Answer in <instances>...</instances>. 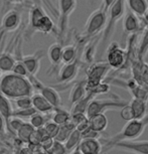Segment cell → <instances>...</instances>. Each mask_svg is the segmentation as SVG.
<instances>
[{
	"mask_svg": "<svg viewBox=\"0 0 148 154\" xmlns=\"http://www.w3.org/2000/svg\"><path fill=\"white\" fill-rule=\"evenodd\" d=\"M0 92L9 100H16L21 97L32 96L34 89L28 78L8 72L0 77Z\"/></svg>",
	"mask_w": 148,
	"mask_h": 154,
	"instance_id": "6da1fadb",
	"label": "cell"
},
{
	"mask_svg": "<svg viewBox=\"0 0 148 154\" xmlns=\"http://www.w3.org/2000/svg\"><path fill=\"white\" fill-rule=\"evenodd\" d=\"M148 126V114L141 120L128 121L120 132L111 137H104L100 139L103 143V154H106L108 151L113 149L115 144L121 141L136 140L140 137L144 130Z\"/></svg>",
	"mask_w": 148,
	"mask_h": 154,
	"instance_id": "7a4b0ae2",
	"label": "cell"
},
{
	"mask_svg": "<svg viewBox=\"0 0 148 154\" xmlns=\"http://www.w3.org/2000/svg\"><path fill=\"white\" fill-rule=\"evenodd\" d=\"M28 22H29L30 30L32 32H42L43 34L57 32L54 20L45 13V9L39 5L31 6Z\"/></svg>",
	"mask_w": 148,
	"mask_h": 154,
	"instance_id": "3957f363",
	"label": "cell"
},
{
	"mask_svg": "<svg viewBox=\"0 0 148 154\" xmlns=\"http://www.w3.org/2000/svg\"><path fill=\"white\" fill-rule=\"evenodd\" d=\"M107 21H108V12L102 7L93 11L88 17L86 24L84 26L82 35L84 38H95L100 32L105 30Z\"/></svg>",
	"mask_w": 148,
	"mask_h": 154,
	"instance_id": "277c9868",
	"label": "cell"
},
{
	"mask_svg": "<svg viewBox=\"0 0 148 154\" xmlns=\"http://www.w3.org/2000/svg\"><path fill=\"white\" fill-rule=\"evenodd\" d=\"M126 10L127 7L125 0H116L114 4L110 7V9L108 10V21H107L105 30L103 31L102 42H101L103 45V48H105L107 42L111 38V36L116 29L117 22L123 18L126 13Z\"/></svg>",
	"mask_w": 148,
	"mask_h": 154,
	"instance_id": "5b68a950",
	"label": "cell"
},
{
	"mask_svg": "<svg viewBox=\"0 0 148 154\" xmlns=\"http://www.w3.org/2000/svg\"><path fill=\"white\" fill-rule=\"evenodd\" d=\"M77 8V0H59V16H57V32L59 39L63 40L69 28V21L72 13Z\"/></svg>",
	"mask_w": 148,
	"mask_h": 154,
	"instance_id": "8992f818",
	"label": "cell"
},
{
	"mask_svg": "<svg viewBox=\"0 0 148 154\" xmlns=\"http://www.w3.org/2000/svg\"><path fill=\"white\" fill-rule=\"evenodd\" d=\"M127 104H128V102L121 100L119 97L113 99H93L90 102L86 114L88 116V118H90L98 114H105V112L108 111V110H121Z\"/></svg>",
	"mask_w": 148,
	"mask_h": 154,
	"instance_id": "52a82bcc",
	"label": "cell"
},
{
	"mask_svg": "<svg viewBox=\"0 0 148 154\" xmlns=\"http://www.w3.org/2000/svg\"><path fill=\"white\" fill-rule=\"evenodd\" d=\"M111 69L107 63H92L87 71V80L86 86L87 91L96 88L97 86L103 83L102 81L106 77L107 72Z\"/></svg>",
	"mask_w": 148,
	"mask_h": 154,
	"instance_id": "ba28073f",
	"label": "cell"
},
{
	"mask_svg": "<svg viewBox=\"0 0 148 154\" xmlns=\"http://www.w3.org/2000/svg\"><path fill=\"white\" fill-rule=\"evenodd\" d=\"M28 79H29L30 83L32 84L33 89L39 91V94H42L54 106V109L62 107V98H60V93L56 89L53 88V87L45 85L39 79H36L35 75H30Z\"/></svg>",
	"mask_w": 148,
	"mask_h": 154,
	"instance_id": "9c48e42d",
	"label": "cell"
},
{
	"mask_svg": "<svg viewBox=\"0 0 148 154\" xmlns=\"http://www.w3.org/2000/svg\"><path fill=\"white\" fill-rule=\"evenodd\" d=\"M126 54L116 42H111L107 48V63L111 69H119L125 63Z\"/></svg>",
	"mask_w": 148,
	"mask_h": 154,
	"instance_id": "30bf717a",
	"label": "cell"
},
{
	"mask_svg": "<svg viewBox=\"0 0 148 154\" xmlns=\"http://www.w3.org/2000/svg\"><path fill=\"white\" fill-rule=\"evenodd\" d=\"M113 149L132 154H148V140H126L115 144Z\"/></svg>",
	"mask_w": 148,
	"mask_h": 154,
	"instance_id": "8fae6325",
	"label": "cell"
},
{
	"mask_svg": "<svg viewBox=\"0 0 148 154\" xmlns=\"http://www.w3.org/2000/svg\"><path fill=\"white\" fill-rule=\"evenodd\" d=\"M80 71V63L76 60L71 63H63L57 75V83L59 84H69L77 78Z\"/></svg>",
	"mask_w": 148,
	"mask_h": 154,
	"instance_id": "7c38bea8",
	"label": "cell"
},
{
	"mask_svg": "<svg viewBox=\"0 0 148 154\" xmlns=\"http://www.w3.org/2000/svg\"><path fill=\"white\" fill-rule=\"evenodd\" d=\"M21 24V13L17 9L8 10L1 19L0 29L4 32L14 31Z\"/></svg>",
	"mask_w": 148,
	"mask_h": 154,
	"instance_id": "4fadbf2b",
	"label": "cell"
},
{
	"mask_svg": "<svg viewBox=\"0 0 148 154\" xmlns=\"http://www.w3.org/2000/svg\"><path fill=\"white\" fill-rule=\"evenodd\" d=\"M122 26H123L124 34L125 35H135L136 33L139 32L141 29L142 22L138 16H136L134 13L127 9L125 15L123 17V22H122Z\"/></svg>",
	"mask_w": 148,
	"mask_h": 154,
	"instance_id": "5bb4252c",
	"label": "cell"
},
{
	"mask_svg": "<svg viewBox=\"0 0 148 154\" xmlns=\"http://www.w3.org/2000/svg\"><path fill=\"white\" fill-rule=\"evenodd\" d=\"M45 51L43 49H39L32 54H28V56L21 57L22 63L26 66L27 72L30 75H36L37 72H39L40 69V62L45 57Z\"/></svg>",
	"mask_w": 148,
	"mask_h": 154,
	"instance_id": "9a60e30c",
	"label": "cell"
},
{
	"mask_svg": "<svg viewBox=\"0 0 148 154\" xmlns=\"http://www.w3.org/2000/svg\"><path fill=\"white\" fill-rule=\"evenodd\" d=\"M78 148L83 154H103V143L97 138L83 139Z\"/></svg>",
	"mask_w": 148,
	"mask_h": 154,
	"instance_id": "2e32d148",
	"label": "cell"
},
{
	"mask_svg": "<svg viewBox=\"0 0 148 154\" xmlns=\"http://www.w3.org/2000/svg\"><path fill=\"white\" fill-rule=\"evenodd\" d=\"M129 107L132 112L133 120H141L148 114L146 101L141 100V99L133 98L129 102Z\"/></svg>",
	"mask_w": 148,
	"mask_h": 154,
	"instance_id": "e0dca14e",
	"label": "cell"
},
{
	"mask_svg": "<svg viewBox=\"0 0 148 154\" xmlns=\"http://www.w3.org/2000/svg\"><path fill=\"white\" fill-rule=\"evenodd\" d=\"M63 46L62 42H57L49 45L46 51V57L53 66H57L60 63H63Z\"/></svg>",
	"mask_w": 148,
	"mask_h": 154,
	"instance_id": "ac0fdd59",
	"label": "cell"
},
{
	"mask_svg": "<svg viewBox=\"0 0 148 154\" xmlns=\"http://www.w3.org/2000/svg\"><path fill=\"white\" fill-rule=\"evenodd\" d=\"M31 98H32V106L36 110V112L46 115L54 111V106L42 94H39V93L33 94Z\"/></svg>",
	"mask_w": 148,
	"mask_h": 154,
	"instance_id": "d6986e66",
	"label": "cell"
},
{
	"mask_svg": "<svg viewBox=\"0 0 148 154\" xmlns=\"http://www.w3.org/2000/svg\"><path fill=\"white\" fill-rule=\"evenodd\" d=\"M127 9L134 13L139 18H143L148 11L147 0H125Z\"/></svg>",
	"mask_w": 148,
	"mask_h": 154,
	"instance_id": "ffe728a7",
	"label": "cell"
},
{
	"mask_svg": "<svg viewBox=\"0 0 148 154\" xmlns=\"http://www.w3.org/2000/svg\"><path fill=\"white\" fill-rule=\"evenodd\" d=\"M88 94L86 86V81H80L77 82L74 86L72 87L71 93H69V101L72 105H75L78 102H80L82 99H84Z\"/></svg>",
	"mask_w": 148,
	"mask_h": 154,
	"instance_id": "44dd1931",
	"label": "cell"
},
{
	"mask_svg": "<svg viewBox=\"0 0 148 154\" xmlns=\"http://www.w3.org/2000/svg\"><path fill=\"white\" fill-rule=\"evenodd\" d=\"M14 110L12 108V105L10 103V100L7 97L0 92V113L3 117L5 123H6V130L9 129V123L12 119Z\"/></svg>",
	"mask_w": 148,
	"mask_h": 154,
	"instance_id": "7402d4cb",
	"label": "cell"
},
{
	"mask_svg": "<svg viewBox=\"0 0 148 154\" xmlns=\"http://www.w3.org/2000/svg\"><path fill=\"white\" fill-rule=\"evenodd\" d=\"M17 60L10 53L0 54V72L2 74L12 72Z\"/></svg>",
	"mask_w": 148,
	"mask_h": 154,
	"instance_id": "603a6c76",
	"label": "cell"
},
{
	"mask_svg": "<svg viewBox=\"0 0 148 154\" xmlns=\"http://www.w3.org/2000/svg\"><path fill=\"white\" fill-rule=\"evenodd\" d=\"M90 127L98 133H103L108 126V119L105 114H98L89 118Z\"/></svg>",
	"mask_w": 148,
	"mask_h": 154,
	"instance_id": "cb8c5ba5",
	"label": "cell"
},
{
	"mask_svg": "<svg viewBox=\"0 0 148 154\" xmlns=\"http://www.w3.org/2000/svg\"><path fill=\"white\" fill-rule=\"evenodd\" d=\"M71 119L72 114L66 110L63 109L62 107L54 109V111L53 112V116H51V121L60 125V126H63V125L71 122Z\"/></svg>",
	"mask_w": 148,
	"mask_h": 154,
	"instance_id": "d4e9b609",
	"label": "cell"
},
{
	"mask_svg": "<svg viewBox=\"0 0 148 154\" xmlns=\"http://www.w3.org/2000/svg\"><path fill=\"white\" fill-rule=\"evenodd\" d=\"M99 42V38L98 37H95L94 39L90 40L88 42V45L85 46V49H84V60L88 63H94V59H95V54H96V51H97V45Z\"/></svg>",
	"mask_w": 148,
	"mask_h": 154,
	"instance_id": "484cf974",
	"label": "cell"
},
{
	"mask_svg": "<svg viewBox=\"0 0 148 154\" xmlns=\"http://www.w3.org/2000/svg\"><path fill=\"white\" fill-rule=\"evenodd\" d=\"M82 140H83L82 132H80L78 129L74 130L72 134L69 135V137L68 138V140L65 142L66 150L69 151V152L76 150L77 148L79 147V145L81 142H82Z\"/></svg>",
	"mask_w": 148,
	"mask_h": 154,
	"instance_id": "4316f807",
	"label": "cell"
},
{
	"mask_svg": "<svg viewBox=\"0 0 148 154\" xmlns=\"http://www.w3.org/2000/svg\"><path fill=\"white\" fill-rule=\"evenodd\" d=\"M34 131H35V129L31 126L29 122H25L23 124V126L16 132V134L21 142H23V143H29L31 136L33 135Z\"/></svg>",
	"mask_w": 148,
	"mask_h": 154,
	"instance_id": "83f0119b",
	"label": "cell"
},
{
	"mask_svg": "<svg viewBox=\"0 0 148 154\" xmlns=\"http://www.w3.org/2000/svg\"><path fill=\"white\" fill-rule=\"evenodd\" d=\"M76 129H77L76 126H75V124L72 123V121L65 124V125H63V126H60L59 133H57V137L54 140L65 143V142L68 140V138L69 137V135L72 133V131L76 130Z\"/></svg>",
	"mask_w": 148,
	"mask_h": 154,
	"instance_id": "f1b7e54d",
	"label": "cell"
},
{
	"mask_svg": "<svg viewBox=\"0 0 148 154\" xmlns=\"http://www.w3.org/2000/svg\"><path fill=\"white\" fill-rule=\"evenodd\" d=\"M78 48L76 45H66L63 49V63H71L78 60Z\"/></svg>",
	"mask_w": 148,
	"mask_h": 154,
	"instance_id": "f546056e",
	"label": "cell"
},
{
	"mask_svg": "<svg viewBox=\"0 0 148 154\" xmlns=\"http://www.w3.org/2000/svg\"><path fill=\"white\" fill-rule=\"evenodd\" d=\"M28 122H29L30 125L35 130H39V129H42L48 121L46 120V117H45V114H42V113L36 112L35 114L29 119V121Z\"/></svg>",
	"mask_w": 148,
	"mask_h": 154,
	"instance_id": "4dcf8cb0",
	"label": "cell"
},
{
	"mask_svg": "<svg viewBox=\"0 0 148 154\" xmlns=\"http://www.w3.org/2000/svg\"><path fill=\"white\" fill-rule=\"evenodd\" d=\"M36 113V110L33 108H30V109H24V110H14L13 112V116L12 118H18V119H21V120L25 121V120H28L32 117V116Z\"/></svg>",
	"mask_w": 148,
	"mask_h": 154,
	"instance_id": "1f68e13d",
	"label": "cell"
},
{
	"mask_svg": "<svg viewBox=\"0 0 148 154\" xmlns=\"http://www.w3.org/2000/svg\"><path fill=\"white\" fill-rule=\"evenodd\" d=\"M32 96H26V97H21L16 100H14L16 109L18 110H24V109H30L32 108Z\"/></svg>",
	"mask_w": 148,
	"mask_h": 154,
	"instance_id": "d6a6232c",
	"label": "cell"
},
{
	"mask_svg": "<svg viewBox=\"0 0 148 154\" xmlns=\"http://www.w3.org/2000/svg\"><path fill=\"white\" fill-rule=\"evenodd\" d=\"M147 51H148V26H145L143 35L141 37L140 45H139V51H138L139 57L143 59Z\"/></svg>",
	"mask_w": 148,
	"mask_h": 154,
	"instance_id": "836d02e7",
	"label": "cell"
},
{
	"mask_svg": "<svg viewBox=\"0 0 148 154\" xmlns=\"http://www.w3.org/2000/svg\"><path fill=\"white\" fill-rule=\"evenodd\" d=\"M43 130H45V134L48 136L56 139L57 133H59V130H60V125L56 124L53 121H48V123L45 124V126L43 127Z\"/></svg>",
	"mask_w": 148,
	"mask_h": 154,
	"instance_id": "e575fe53",
	"label": "cell"
},
{
	"mask_svg": "<svg viewBox=\"0 0 148 154\" xmlns=\"http://www.w3.org/2000/svg\"><path fill=\"white\" fill-rule=\"evenodd\" d=\"M12 72L15 75H21V77L29 78V74H28V72H27V69H26V66H24V63H22L21 59L17 60L15 66H14V68H13Z\"/></svg>",
	"mask_w": 148,
	"mask_h": 154,
	"instance_id": "d590c367",
	"label": "cell"
},
{
	"mask_svg": "<svg viewBox=\"0 0 148 154\" xmlns=\"http://www.w3.org/2000/svg\"><path fill=\"white\" fill-rule=\"evenodd\" d=\"M66 152H68V150H66L65 143L57 140L54 141L53 146L48 150L49 154H66Z\"/></svg>",
	"mask_w": 148,
	"mask_h": 154,
	"instance_id": "8d00e7d4",
	"label": "cell"
},
{
	"mask_svg": "<svg viewBox=\"0 0 148 154\" xmlns=\"http://www.w3.org/2000/svg\"><path fill=\"white\" fill-rule=\"evenodd\" d=\"M88 119L89 118H88V116H87L86 113H72L71 121L75 124V126H76V128H77L79 125L84 123V122H86Z\"/></svg>",
	"mask_w": 148,
	"mask_h": 154,
	"instance_id": "74e56055",
	"label": "cell"
},
{
	"mask_svg": "<svg viewBox=\"0 0 148 154\" xmlns=\"http://www.w3.org/2000/svg\"><path fill=\"white\" fill-rule=\"evenodd\" d=\"M120 116H121L122 119H124V120L127 121V122L133 120L132 112H131V109H130V107H129V103L120 110Z\"/></svg>",
	"mask_w": 148,
	"mask_h": 154,
	"instance_id": "f35d334b",
	"label": "cell"
},
{
	"mask_svg": "<svg viewBox=\"0 0 148 154\" xmlns=\"http://www.w3.org/2000/svg\"><path fill=\"white\" fill-rule=\"evenodd\" d=\"M116 0H102V2H101V6L104 10L107 11L108 12V10L110 9V7L112 6L113 4H114V2Z\"/></svg>",
	"mask_w": 148,
	"mask_h": 154,
	"instance_id": "ab89813d",
	"label": "cell"
},
{
	"mask_svg": "<svg viewBox=\"0 0 148 154\" xmlns=\"http://www.w3.org/2000/svg\"><path fill=\"white\" fill-rule=\"evenodd\" d=\"M5 131H6V123L0 113V134H4Z\"/></svg>",
	"mask_w": 148,
	"mask_h": 154,
	"instance_id": "60d3db41",
	"label": "cell"
},
{
	"mask_svg": "<svg viewBox=\"0 0 148 154\" xmlns=\"http://www.w3.org/2000/svg\"><path fill=\"white\" fill-rule=\"evenodd\" d=\"M141 22H142V25L145 27V26H148V11L146 13V15H145V17H143V18H141Z\"/></svg>",
	"mask_w": 148,
	"mask_h": 154,
	"instance_id": "b9f144b4",
	"label": "cell"
},
{
	"mask_svg": "<svg viewBox=\"0 0 148 154\" xmlns=\"http://www.w3.org/2000/svg\"><path fill=\"white\" fill-rule=\"evenodd\" d=\"M8 3L10 4H19V3H22V2H24L25 0H6Z\"/></svg>",
	"mask_w": 148,
	"mask_h": 154,
	"instance_id": "7bdbcfd3",
	"label": "cell"
},
{
	"mask_svg": "<svg viewBox=\"0 0 148 154\" xmlns=\"http://www.w3.org/2000/svg\"><path fill=\"white\" fill-rule=\"evenodd\" d=\"M71 154H83L82 152H81V151L79 150V148H77L76 150H74V151H72L71 152Z\"/></svg>",
	"mask_w": 148,
	"mask_h": 154,
	"instance_id": "ee69618b",
	"label": "cell"
},
{
	"mask_svg": "<svg viewBox=\"0 0 148 154\" xmlns=\"http://www.w3.org/2000/svg\"><path fill=\"white\" fill-rule=\"evenodd\" d=\"M1 154H11L10 152H8L7 150H3V152H2Z\"/></svg>",
	"mask_w": 148,
	"mask_h": 154,
	"instance_id": "f6af8a7d",
	"label": "cell"
},
{
	"mask_svg": "<svg viewBox=\"0 0 148 154\" xmlns=\"http://www.w3.org/2000/svg\"><path fill=\"white\" fill-rule=\"evenodd\" d=\"M97 1H98V0H92L91 2H92V3H95V2H97Z\"/></svg>",
	"mask_w": 148,
	"mask_h": 154,
	"instance_id": "bcb514c9",
	"label": "cell"
},
{
	"mask_svg": "<svg viewBox=\"0 0 148 154\" xmlns=\"http://www.w3.org/2000/svg\"><path fill=\"white\" fill-rule=\"evenodd\" d=\"M0 40H1V38H0ZM0 74H1V72H0Z\"/></svg>",
	"mask_w": 148,
	"mask_h": 154,
	"instance_id": "7dc6e473",
	"label": "cell"
},
{
	"mask_svg": "<svg viewBox=\"0 0 148 154\" xmlns=\"http://www.w3.org/2000/svg\"><path fill=\"white\" fill-rule=\"evenodd\" d=\"M0 145H1V142H0Z\"/></svg>",
	"mask_w": 148,
	"mask_h": 154,
	"instance_id": "c3c4849f",
	"label": "cell"
},
{
	"mask_svg": "<svg viewBox=\"0 0 148 154\" xmlns=\"http://www.w3.org/2000/svg\"><path fill=\"white\" fill-rule=\"evenodd\" d=\"M147 69H148V66H147Z\"/></svg>",
	"mask_w": 148,
	"mask_h": 154,
	"instance_id": "681fc988",
	"label": "cell"
}]
</instances>
